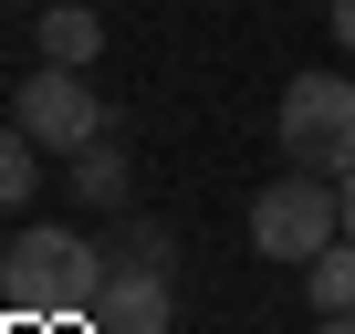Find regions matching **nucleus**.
<instances>
[{"mask_svg": "<svg viewBox=\"0 0 355 334\" xmlns=\"http://www.w3.org/2000/svg\"><path fill=\"white\" fill-rule=\"evenodd\" d=\"M105 240H84V230H21L11 251H0V292H11V313L21 324H84L94 313V292H105Z\"/></svg>", "mask_w": 355, "mask_h": 334, "instance_id": "obj_1", "label": "nucleus"}, {"mask_svg": "<svg viewBox=\"0 0 355 334\" xmlns=\"http://www.w3.org/2000/svg\"><path fill=\"white\" fill-rule=\"evenodd\" d=\"M272 125H282V157L313 167V178H345L355 167V84L345 73H293Z\"/></svg>", "mask_w": 355, "mask_h": 334, "instance_id": "obj_2", "label": "nucleus"}, {"mask_svg": "<svg viewBox=\"0 0 355 334\" xmlns=\"http://www.w3.org/2000/svg\"><path fill=\"white\" fill-rule=\"evenodd\" d=\"M324 240H345V199H334V178H313V167H293V178H272L261 199H251V251L261 261H313Z\"/></svg>", "mask_w": 355, "mask_h": 334, "instance_id": "obj_3", "label": "nucleus"}, {"mask_svg": "<svg viewBox=\"0 0 355 334\" xmlns=\"http://www.w3.org/2000/svg\"><path fill=\"white\" fill-rule=\"evenodd\" d=\"M11 125H21L42 157H73V146L115 136V125H105V105L84 94V73H73V63H32V84H11Z\"/></svg>", "mask_w": 355, "mask_h": 334, "instance_id": "obj_4", "label": "nucleus"}, {"mask_svg": "<svg viewBox=\"0 0 355 334\" xmlns=\"http://www.w3.org/2000/svg\"><path fill=\"white\" fill-rule=\"evenodd\" d=\"M84 324L94 334H167L178 324V282L167 272H105V292H94Z\"/></svg>", "mask_w": 355, "mask_h": 334, "instance_id": "obj_5", "label": "nucleus"}, {"mask_svg": "<svg viewBox=\"0 0 355 334\" xmlns=\"http://www.w3.org/2000/svg\"><path fill=\"white\" fill-rule=\"evenodd\" d=\"M63 167H73L63 188H73L84 209H125V199H136V167H125V146H115V136H94V146H73Z\"/></svg>", "mask_w": 355, "mask_h": 334, "instance_id": "obj_6", "label": "nucleus"}, {"mask_svg": "<svg viewBox=\"0 0 355 334\" xmlns=\"http://www.w3.org/2000/svg\"><path fill=\"white\" fill-rule=\"evenodd\" d=\"M94 53H105V21L84 11V0H42V63H73L84 73Z\"/></svg>", "mask_w": 355, "mask_h": 334, "instance_id": "obj_7", "label": "nucleus"}, {"mask_svg": "<svg viewBox=\"0 0 355 334\" xmlns=\"http://www.w3.org/2000/svg\"><path fill=\"white\" fill-rule=\"evenodd\" d=\"M303 303L313 313H355V240H324L303 261Z\"/></svg>", "mask_w": 355, "mask_h": 334, "instance_id": "obj_8", "label": "nucleus"}, {"mask_svg": "<svg viewBox=\"0 0 355 334\" xmlns=\"http://www.w3.org/2000/svg\"><path fill=\"white\" fill-rule=\"evenodd\" d=\"M105 261H115V272H167V261H178V240H167L157 220H125V230L105 240Z\"/></svg>", "mask_w": 355, "mask_h": 334, "instance_id": "obj_9", "label": "nucleus"}, {"mask_svg": "<svg viewBox=\"0 0 355 334\" xmlns=\"http://www.w3.org/2000/svg\"><path fill=\"white\" fill-rule=\"evenodd\" d=\"M32 188H42V146H32L21 125H0V209H21Z\"/></svg>", "mask_w": 355, "mask_h": 334, "instance_id": "obj_10", "label": "nucleus"}, {"mask_svg": "<svg viewBox=\"0 0 355 334\" xmlns=\"http://www.w3.org/2000/svg\"><path fill=\"white\" fill-rule=\"evenodd\" d=\"M324 11H334V42L355 53V0H324Z\"/></svg>", "mask_w": 355, "mask_h": 334, "instance_id": "obj_11", "label": "nucleus"}, {"mask_svg": "<svg viewBox=\"0 0 355 334\" xmlns=\"http://www.w3.org/2000/svg\"><path fill=\"white\" fill-rule=\"evenodd\" d=\"M334 199H345V240H355V167H345V178H334Z\"/></svg>", "mask_w": 355, "mask_h": 334, "instance_id": "obj_12", "label": "nucleus"}, {"mask_svg": "<svg viewBox=\"0 0 355 334\" xmlns=\"http://www.w3.org/2000/svg\"><path fill=\"white\" fill-rule=\"evenodd\" d=\"M313 334H355V313H313Z\"/></svg>", "mask_w": 355, "mask_h": 334, "instance_id": "obj_13", "label": "nucleus"}, {"mask_svg": "<svg viewBox=\"0 0 355 334\" xmlns=\"http://www.w3.org/2000/svg\"><path fill=\"white\" fill-rule=\"evenodd\" d=\"M84 334H94V324H84Z\"/></svg>", "mask_w": 355, "mask_h": 334, "instance_id": "obj_14", "label": "nucleus"}]
</instances>
